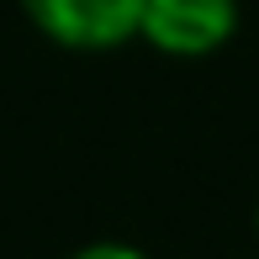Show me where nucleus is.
Instances as JSON below:
<instances>
[{"label":"nucleus","mask_w":259,"mask_h":259,"mask_svg":"<svg viewBox=\"0 0 259 259\" xmlns=\"http://www.w3.org/2000/svg\"><path fill=\"white\" fill-rule=\"evenodd\" d=\"M238 32V0H143L138 37L169 58H206Z\"/></svg>","instance_id":"nucleus-1"},{"label":"nucleus","mask_w":259,"mask_h":259,"mask_svg":"<svg viewBox=\"0 0 259 259\" xmlns=\"http://www.w3.org/2000/svg\"><path fill=\"white\" fill-rule=\"evenodd\" d=\"M21 11L42 37L79 53H106L138 37L143 0H21Z\"/></svg>","instance_id":"nucleus-2"},{"label":"nucleus","mask_w":259,"mask_h":259,"mask_svg":"<svg viewBox=\"0 0 259 259\" xmlns=\"http://www.w3.org/2000/svg\"><path fill=\"white\" fill-rule=\"evenodd\" d=\"M74 259H148V254H138L133 243H90V249H79Z\"/></svg>","instance_id":"nucleus-3"}]
</instances>
